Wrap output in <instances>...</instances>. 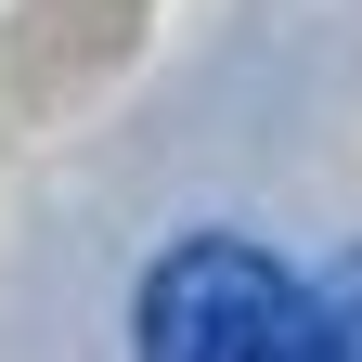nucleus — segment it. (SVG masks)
I'll return each instance as SVG.
<instances>
[{
	"instance_id": "1",
	"label": "nucleus",
	"mask_w": 362,
	"mask_h": 362,
	"mask_svg": "<svg viewBox=\"0 0 362 362\" xmlns=\"http://www.w3.org/2000/svg\"><path fill=\"white\" fill-rule=\"evenodd\" d=\"M129 337L156 362H285V349H310V285L246 233H181L143 272Z\"/></svg>"
},
{
	"instance_id": "2",
	"label": "nucleus",
	"mask_w": 362,
	"mask_h": 362,
	"mask_svg": "<svg viewBox=\"0 0 362 362\" xmlns=\"http://www.w3.org/2000/svg\"><path fill=\"white\" fill-rule=\"evenodd\" d=\"M310 349H337V362H362V246L324 272V298H310Z\"/></svg>"
}]
</instances>
